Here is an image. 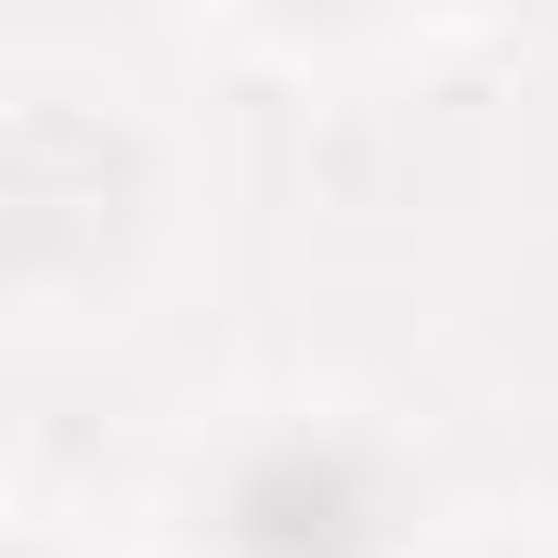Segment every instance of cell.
<instances>
[{"label":"cell","instance_id":"obj_1","mask_svg":"<svg viewBox=\"0 0 558 558\" xmlns=\"http://www.w3.org/2000/svg\"><path fill=\"white\" fill-rule=\"evenodd\" d=\"M234 546H247V558H351V546H364V494H351L325 454H286L274 481H247Z\"/></svg>","mask_w":558,"mask_h":558}]
</instances>
